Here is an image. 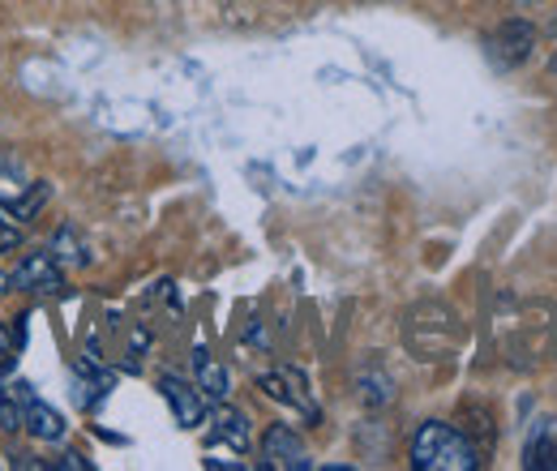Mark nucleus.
Instances as JSON below:
<instances>
[{"label": "nucleus", "instance_id": "f257e3e1", "mask_svg": "<svg viewBox=\"0 0 557 471\" xmlns=\"http://www.w3.org/2000/svg\"><path fill=\"white\" fill-rule=\"evenodd\" d=\"M412 468L417 471H476L481 468V450L468 433H459L455 424L442 420H424L412 437Z\"/></svg>", "mask_w": 557, "mask_h": 471}, {"label": "nucleus", "instance_id": "f03ea898", "mask_svg": "<svg viewBox=\"0 0 557 471\" xmlns=\"http://www.w3.org/2000/svg\"><path fill=\"white\" fill-rule=\"evenodd\" d=\"M258 391L271 404L287 407V411H300L309 424L322 420V407H318V399H313V391H309V382H305L300 369H271V373H262L258 377Z\"/></svg>", "mask_w": 557, "mask_h": 471}, {"label": "nucleus", "instance_id": "7ed1b4c3", "mask_svg": "<svg viewBox=\"0 0 557 471\" xmlns=\"http://www.w3.org/2000/svg\"><path fill=\"white\" fill-rule=\"evenodd\" d=\"M9 287L13 292H61L65 287V270L57 262V253H26L13 274H9Z\"/></svg>", "mask_w": 557, "mask_h": 471}, {"label": "nucleus", "instance_id": "20e7f679", "mask_svg": "<svg viewBox=\"0 0 557 471\" xmlns=\"http://www.w3.org/2000/svg\"><path fill=\"white\" fill-rule=\"evenodd\" d=\"M532 48H536V26L532 22H506V26H497V35H488V57H493V65L502 69H515L523 65L528 57H532Z\"/></svg>", "mask_w": 557, "mask_h": 471}, {"label": "nucleus", "instance_id": "39448f33", "mask_svg": "<svg viewBox=\"0 0 557 471\" xmlns=\"http://www.w3.org/2000/svg\"><path fill=\"white\" fill-rule=\"evenodd\" d=\"M262 468H275V471H305L309 468V450L300 442L296 429L287 424H271L267 437H262Z\"/></svg>", "mask_w": 557, "mask_h": 471}, {"label": "nucleus", "instance_id": "423d86ee", "mask_svg": "<svg viewBox=\"0 0 557 471\" xmlns=\"http://www.w3.org/2000/svg\"><path fill=\"white\" fill-rule=\"evenodd\" d=\"M159 391H163V399H168V407H172V416H176V424H181V429H198V424L207 420L202 391H198V386H189L185 377L163 373V377H159Z\"/></svg>", "mask_w": 557, "mask_h": 471}, {"label": "nucleus", "instance_id": "0eeeda50", "mask_svg": "<svg viewBox=\"0 0 557 471\" xmlns=\"http://www.w3.org/2000/svg\"><path fill=\"white\" fill-rule=\"evenodd\" d=\"M523 468L557 471V420L554 416H541V420L528 429V442H523Z\"/></svg>", "mask_w": 557, "mask_h": 471}, {"label": "nucleus", "instance_id": "6e6552de", "mask_svg": "<svg viewBox=\"0 0 557 471\" xmlns=\"http://www.w3.org/2000/svg\"><path fill=\"white\" fill-rule=\"evenodd\" d=\"M210 437H214V442H227L236 455H245V450H249V442H253L249 416H245V411H236V407H219V411H214V429H210Z\"/></svg>", "mask_w": 557, "mask_h": 471}, {"label": "nucleus", "instance_id": "1a4fd4ad", "mask_svg": "<svg viewBox=\"0 0 557 471\" xmlns=\"http://www.w3.org/2000/svg\"><path fill=\"white\" fill-rule=\"evenodd\" d=\"M194 373H198V391L214 399V404H223L227 399V391H232V377H227V369L210 356L207 347H194Z\"/></svg>", "mask_w": 557, "mask_h": 471}, {"label": "nucleus", "instance_id": "9d476101", "mask_svg": "<svg viewBox=\"0 0 557 471\" xmlns=\"http://www.w3.org/2000/svg\"><path fill=\"white\" fill-rule=\"evenodd\" d=\"M35 442H61L65 437V416L57 411V407L39 404V399H30L26 404V424H22Z\"/></svg>", "mask_w": 557, "mask_h": 471}, {"label": "nucleus", "instance_id": "9b49d317", "mask_svg": "<svg viewBox=\"0 0 557 471\" xmlns=\"http://www.w3.org/2000/svg\"><path fill=\"white\" fill-rule=\"evenodd\" d=\"M48 198H52V185H48V181H35L26 194H17V198H0V206H4V210H9L17 223H30V219L44 210V202H48Z\"/></svg>", "mask_w": 557, "mask_h": 471}, {"label": "nucleus", "instance_id": "f8f14e48", "mask_svg": "<svg viewBox=\"0 0 557 471\" xmlns=\"http://www.w3.org/2000/svg\"><path fill=\"white\" fill-rule=\"evenodd\" d=\"M52 253H57V262H70V267H82V262H86V245L77 240L73 227H61V232L52 236Z\"/></svg>", "mask_w": 557, "mask_h": 471}, {"label": "nucleus", "instance_id": "ddd939ff", "mask_svg": "<svg viewBox=\"0 0 557 471\" xmlns=\"http://www.w3.org/2000/svg\"><path fill=\"white\" fill-rule=\"evenodd\" d=\"M360 386H364V404L369 407H382L395 399V382L391 377H382V373H364L360 377Z\"/></svg>", "mask_w": 557, "mask_h": 471}, {"label": "nucleus", "instance_id": "4468645a", "mask_svg": "<svg viewBox=\"0 0 557 471\" xmlns=\"http://www.w3.org/2000/svg\"><path fill=\"white\" fill-rule=\"evenodd\" d=\"M26 424V411H22V404L9 395V391H0V429L4 433H17Z\"/></svg>", "mask_w": 557, "mask_h": 471}, {"label": "nucleus", "instance_id": "2eb2a0df", "mask_svg": "<svg viewBox=\"0 0 557 471\" xmlns=\"http://www.w3.org/2000/svg\"><path fill=\"white\" fill-rule=\"evenodd\" d=\"M22 245V232L9 223V219H0V253H13Z\"/></svg>", "mask_w": 557, "mask_h": 471}, {"label": "nucleus", "instance_id": "dca6fc26", "mask_svg": "<svg viewBox=\"0 0 557 471\" xmlns=\"http://www.w3.org/2000/svg\"><path fill=\"white\" fill-rule=\"evenodd\" d=\"M9 364H13V338L4 335V326H0V373H9Z\"/></svg>", "mask_w": 557, "mask_h": 471}, {"label": "nucleus", "instance_id": "f3484780", "mask_svg": "<svg viewBox=\"0 0 557 471\" xmlns=\"http://www.w3.org/2000/svg\"><path fill=\"white\" fill-rule=\"evenodd\" d=\"M57 468H70V471H86V468H90V463H86V459H82V455H61V463H57Z\"/></svg>", "mask_w": 557, "mask_h": 471}, {"label": "nucleus", "instance_id": "a211bd4d", "mask_svg": "<svg viewBox=\"0 0 557 471\" xmlns=\"http://www.w3.org/2000/svg\"><path fill=\"white\" fill-rule=\"evenodd\" d=\"M13 468H48V463L35 459V455H13Z\"/></svg>", "mask_w": 557, "mask_h": 471}, {"label": "nucleus", "instance_id": "6ab92c4d", "mask_svg": "<svg viewBox=\"0 0 557 471\" xmlns=\"http://www.w3.org/2000/svg\"><path fill=\"white\" fill-rule=\"evenodd\" d=\"M4 292H9V274H0V296H4Z\"/></svg>", "mask_w": 557, "mask_h": 471}, {"label": "nucleus", "instance_id": "aec40b11", "mask_svg": "<svg viewBox=\"0 0 557 471\" xmlns=\"http://www.w3.org/2000/svg\"><path fill=\"white\" fill-rule=\"evenodd\" d=\"M554 73H557V57H554Z\"/></svg>", "mask_w": 557, "mask_h": 471}]
</instances>
